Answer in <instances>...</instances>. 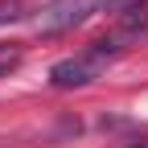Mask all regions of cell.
<instances>
[{"label":"cell","instance_id":"obj_5","mask_svg":"<svg viewBox=\"0 0 148 148\" xmlns=\"http://www.w3.org/2000/svg\"><path fill=\"white\" fill-rule=\"evenodd\" d=\"M127 148H148V132H144L140 140H132V144H127Z\"/></svg>","mask_w":148,"mask_h":148},{"label":"cell","instance_id":"obj_3","mask_svg":"<svg viewBox=\"0 0 148 148\" xmlns=\"http://www.w3.org/2000/svg\"><path fill=\"white\" fill-rule=\"evenodd\" d=\"M16 66H21V45H16V41L0 45V78H8Z\"/></svg>","mask_w":148,"mask_h":148},{"label":"cell","instance_id":"obj_2","mask_svg":"<svg viewBox=\"0 0 148 148\" xmlns=\"http://www.w3.org/2000/svg\"><path fill=\"white\" fill-rule=\"evenodd\" d=\"M111 58H103L99 49H82L78 58H66V62H58L49 70V86H58V90H70V86H86V82H95L99 74H103V66H107Z\"/></svg>","mask_w":148,"mask_h":148},{"label":"cell","instance_id":"obj_1","mask_svg":"<svg viewBox=\"0 0 148 148\" xmlns=\"http://www.w3.org/2000/svg\"><path fill=\"white\" fill-rule=\"evenodd\" d=\"M99 8H103V0H49L33 16V29L41 37H58V33H70V29L86 25Z\"/></svg>","mask_w":148,"mask_h":148},{"label":"cell","instance_id":"obj_4","mask_svg":"<svg viewBox=\"0 0 148 148\" xmlns=\"http://www.w3.org/2000/svg\"><path fill=\"white\" fill-rule=\"evenodd\" d=\"M21 16H25L21 0H0V25H12V21H21Z\"/></svg>","mask_w":148,"mask_h":148},{"label":"cell","instance_id":"obj_7","mask_svg":"<svg viewBox=\"0 0 148 148\" xmlns=\"http://www.w3.org/2000/svg\"><path fill=\"white\" fill-rule=\"evenodd\" d=\"M0 148H4V140H0Z\"/></svg>","mask_w":148,"mask_h":148},{"label":"cell","instance_id":"obj_6","mask_svg":"<svg viewBox=\"0 0 148 148\" xmlns=\"http://www.w3.org/2000/svg\"><path fill=\"white\" fill-rule=\"evenodd\" d=\"M123 4H127V8H132V4H148V0H123Z\"/></svg>","mask_w":148,"mask_h":148}]
</instances>
